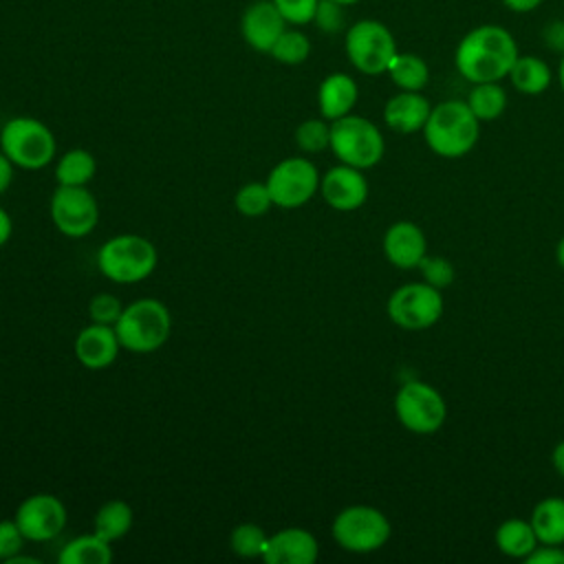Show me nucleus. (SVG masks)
<instances>
[{
    "label": "nucleus",
    "instance_id": "obj_1",
    "mask_svg": "<svg viewBox=\"0 0 564 564\" xmlns=\"http://www.w3.org/2000/svg\"><path fill=\"white\" fill-rule=\"evenodd\" d=\"M518 42L500 24H478L469 29L454 51V66L469 84L500 82L518 59Z\"/></svg>",
    "mask_w": 564,
    "mask_h": 564
},
{
    "label": "nucleus",
    "instance_id": "obj_2",
    "mask_svg": "<svg viewBox=\"0 0 564 564\" xmlns=\"http://www.w3.org/2000/svg\"><path fill=\"white\" fill-rule=\"evenodd\" d=\"M427 148L443 159H460L474 150L480 137V121L463 99H445L432 106L423 126Z\"/></svg>",
    "mask_w": 564,
    "mask_h": 564
},
{
    "label": "nucleus",
    "instance_id": "obj_3",
    "mask_svg": "<svg viewBox=\"0 0 564 564\" xmlns=\"http://www.w3.org/2000/svg\"><path fill=\"white\" fill-rule=\"evenodd\" d=\"M172 330V317L163 302L154 297H141L123 306L115 322L119 344L132 352H152L161 348Z\"/></svg>",
    "mask_w": 564,
    "mask_h": 564
},
{
    "label": "nucleus",
    "instance_id": "obj_4",
    "mask_svg": "<svg viewBox=\"0 0 564 564\" xmlns=\"http://www.w3.org/2000/svg\"><path fill=\"white\" fill-rule=\"evenodd\" d=\"M154 245L137 234H121L106 240L97 253L99 271L119 284H132L145 280L156 267Z\"/></svg>",
    "mask_w": 564,
    "mask_h": 564
},
{
    "label": "nucleus",
    "instance_id": "obj_5",
    "mask_svg": "<svg viewBox=\"0 0 564 564\" xmlns=\"http://www.w3.org/2000/svg\"><path fill=\"white\" fill-rule=\"evenodd\" d=\"M330 150L352 167H375L386 154V141L377 123L361 115H346L330 121Z\"/></svg>",
    "mask_w": 564,
    "mask_h": 564
},
{
    "label": "nucleus",
    "instance_id": "obj_6",
    "mask_svg": "<svg viewBox=\"0 0 564 564\" xmlns=\"http://www.w3.org/2000/svg\"><path fill=\"white\" fill-rule=\"evenodd\" d=\"M55 137L46 123L33 117H13L0 130V150L24 170H40L55 156Z\"/></svg>",
    "mask_w": 564,
    "mask_h": 564
},
{
    "label": "nucleus",
    "instance_id": "obj_7",
    "mask_svg": "<svg viewBox=\"0 0 564 564\" xmlns=\"http://www.w3.org/2000/svg\"><path fill=\"white\" fill-rule=\"evenodd\" d=\"M344 51L359 73L383 75L397 55V40L381 20L364 18L346 29Z\"/></svg>",
    "mask_w": 564,
    "mask_h": 564
},
{
    "label": "nucleus",
    "instance_id": "obj_8",
    "mask_svg": "<svg viewBox=\"0 0 564 564\" xmlns=\"http://www.w3.org/2000/svg\"><path fill=\"white\" fill-rule=\"evenodd\" d=\"M333 540L348 553L379 551L392 535L390 520L383 511L370 505L344 507L330 527Z\"/></svg>",
    "mask_w": 564,
    "mask_h": 564
},
{
    "label": "nucleus",
    "instance_id": "obj_9",
    "mask_svg": "<svg viewBox=\"0 0 564 564\" xmlns=\"http://www.w3.org/2000/svg\"><path fill=\"white\" fill-rule=\"evenodd\" d=\"M397 421L412 434H434L443 427L447 419V403L443 394L421 381H405L394 394Z\"/></svg>",
    "mask_w": 564,
    "mask_h": 564
},
{
    "label": "nucleus",
    "instance_id": "obj_10",
    "mask_svg": "<svg viewBox=\"0 0 564 564\" xmlns=\"http://www.w3.org/2000/svg\"><path fill=\"white\" fill-rule=\"evenodd\" d=\"M388 317L403 330H425L443 315V291L427 282H410L394 289L386 304Z\"/></svg>",
    "mask_w": 564,
    "mask_h": 564
},
{
    "label": "nucleus",
    "instance_id": "obj_11",
    "mask_svg": "<svg viewBox=\"0 0 564 564\" xmlns=\"http://www.w3.org/2000/svg\"><path fill=\"white\" fill-rule=\"evenodd\" d=\"M319 172L317 167L302 156H291L280 161L267 176V189L271 194L273 205L293 209L308 203L319 189Z\"/></svg>",
    "mask_w": 564,
    "mask_h": 564
},
{
    "label": "nucleus",
    "instance_id": "obj_12",
    "mask_svg": "<svg viewBox=\"0 0 564 564\" xmlns=\"http://www.w3.org/2000/svg\"><path fill=\"white\" fill-rule=\"evenodd\" d=\"M53 225L68 238L88 236L99 220V207L86 185H57L51 196Z\"/></svg>",
    "mask_w": 564,
    "mask_h": 564
},
{
    "label": "nucleus",
    "instance_id": "obj_13",
    "mask_svg": "<svg viewBox=\"0 0 564 564\" xmlns=\"http://www.w3.org/2000/svg\"><path fill=\"white\" fill-rule=\"evenodd\" d=\"M13 520L26 540L48 542L66 527V507L53 494H33L20 502Z\"/></svg>",
    "mask_w": 564,
    "mask_h": 564
},
{
    "label": "nucleus",
    "instance_id": "obj_14",
    "mask_svg": "<svg viewBox=\"0 0 564 564\" xmlns=\"http://www.w3.org/2000/svg\"><path fill=\"white\" fill-rule=\"evenodd\" d=\"M319 192L326 205L337 212H355L368 198V181L364 170L339 163L319 178Z\"/></svg>",
    "mask_w": 564,
    "mask_h": 564
},
{
    "label": "nucleus",
    "instance_id": "obj_15",
    "mask_svg": "<svg viewBox=\"0 0 564 564\" xmlns=\"http://www.w3.org/2000/svg\"><path fill=\"white\" fill-rule=\"evenodd\" d=\"M284 29H286V20L282 18L273 0H256L242 11V18H240L242 40L258 53H269Z\"/></svg>",
    "mask_w": 564,
    "mask_h": 564
},
{
    "label": "nucleus",
    "instance_id": "obj_16",
    "mask_svg": "<svg viewBox=\"0 0 564 564\" xmlns=\"http://www.w3.org/2000/svg\"><path fill=\"white\" fill-rule=\"evenodd\" d=\"M383 256L397 269H416L427 253V238L412 220H397L383 234Z\"/></svg>",
    "mask_w": 564,
    "mask_h": 564
},
{
    "label": "nucleus",
    "instance_id": "obj_17",
    "mask_svg": "<svg viewBox=\"0 0 564 564\" xmlns=\"http://www.w3.org/2000/svg\"><path fill=\"white\" fill-rule=\"evenodd\" d=\"M319 555L315 535L300 527L282 529L269 535L262 560L267 564H313Z\"/></svg>",
    "mask_w": 564,
    "mask_h": 564
},
{
    "label": "nucleus",
    "instance_id": "obj_18",
    "mask_svg": "<svg viewBox=\"0 0 564 564\" xmlns=\"http://www.w3.org/2000/svg\"><path fill=\"white\" fill-rule=\"evenodd\" d=\"M432 112L430 99L423 90H399L383 106V121L399 134L421 132Z\"/></svg>",
    "mask_w": 564,
    "mask_h": 564
},
{
    "label": "nucleus",
    "instance_id": "obj_19",
    "mask_svg": "<svg viewBox=\"0 0 564 564\" xmlns=\"http://www.w3.org/2000/svg\"><path fill=\"white\" fill-rule=\"evenodd\" d=\"M119 348V337L115 333V326L110 324L93 322L75 337V357L88 370L108 368L117 359Z\"/></svg>",
    "mask_w": 564,
    "mask_h": 564
},
{
    "label": "nucleus",
    "instance_id": "obj_20",
    "mask_svg": "<svg viewBox=\"0 0 564 564\" xmlns=\"http://www.w3.org/2000/svg\"><path fill=\"white\" fill-rule=\"evenodd\" d=\"M359 99L357 82L348 73H330L322 79L317 88V106L319 115L326 121H335L352 112Z\"/></svg>",
    "mask_w": 564,
    "mask_h": 564
},
{
    "label": "nucleus",
    "instance_id": "obj_21",
    "mask_svg": "<svg viewBox=\"0 0 564 564\" xmlns=\"http://www.w3.org/2000/svg\"><path fill=\"white\" fill-rule=\"evenodd\" d=\"M511 86L520 93V95H542L551 82H553V70L551 66L538 57V55H518V59L513 62L509 75Z\"/></svg>",
    "mask_w": 564,
    "mask_h": 564
},
{
    "label": "nucleus",
    "instance_id": "obj_22",
    "mask_svg": "<svg viewBox=\"0 0 564 564\" xmlns=\"http://www.w3.org/2000/svg\"><path fill=\"white\" fill-rule=\"evenodd\" d=\"M494 542L502 555L513 560H524L540 544L531 522L524 518L502 520L494 533Z\"/></svg>",
    "mask_w": 564,
    "mask_h": 564
},
{
    "label": "nucleus",
    "instance_id": "obj_23",
    "mask_svg": "<svg viewBox=\"0 0 564 564\" xmlns=\"http://www.w3.org/2000/svg\"><path fill=\"white\" fill-rule=\"evenodd\" d=\"M540 544H564V498H542L529 518Z\"/></svg>",
    "mask_w": 564,
    "mask_h": 564
},
{
    "label": "nucleus",
    "instance_id": "obj_24",
    "mask_svg": "<svg viewBox=\"0 0 564 564\" xmlns=\"http://www.w3.org/2000/svg\"><path fill=\"white\" fill-rule=\"evenodd\" d=\"M386 73L399 90H423L430 82V66L416 53L397 51Z\"/></svg>",
    "mask_w": 564,
    "mask_h": 564
},
{
    "label": "nucleus",
    "instance_id": "obj_25",
    "mask_svg": "<svg viewBox=\"0 0 564 564\" xmlns=\"http://www.w3.org/2000/svg\"><path fill=\"white\" fill-rule=\"evenodd\" d=\"M467 106L476 115V119L482 121H494L507 110V90L500 86V82H480L471 84L467 93Z\"/></svg>",
    "mask_w": 564,
    "mask_h": 564
},
{
    "label": "nucleus",
    "instance_id": "obj_26",
    "mask_svg": "<svg viewBox=\"0 0 564 564\" xmlns=\"http://www.w3.org/2000/svg\"><path fill=\"white\" fill-rule=\"evenodd\" d=\"M57 560L59 564H108L112 560V549L110 542L93 531L66 542Z\"/></svg>",
    "mask_w": 564,
    "mask_h": 564
},
{
    "label": "nucleus",
    "instance_id": "obj_27",
    "mask_svg": "<svg viewBox=\"0 0 564 564\" xmlns=\"http://www.w3.org/2000/svg\"><path fill=\"white\" fill-rule=\"evenodd\" d=\"M132 507L123 500H108L95 516V533L106 542L121 540L132 529Z\"/></svg>",
    "mask_w": 564,
    "mask_h": 564
},
{
    "label": "nucleus",
    "instance_id": "obj_28",
    "mask_svg": "<svg viewBox=\"0 0 564 564\" xmlns=\"http://www.w3.org/2000/svg\"><path fill=\"white\" fill-rule=\"evenodd\" d=\"M97 172V161L88 150L75 148L62 154L55 167L57 185H86Z\"/></svg>",
    "mask_w": 564,
    "mask_h": 564
},
{
    "label": "nucleus",
    "instance_id": "obj_29",
    "mask_svg": "<svg viewBox=\"0 0 564 564\" xmlns=\"http://www.w3.org/2000/svg\"><path fill=\"white\" fill-rule=\"evenodd\" d=\"M269 55L275 62H280V64L297 66V64L308 59V55H311V40L300 29H284L282 35L278 37V42L273 44V48L269 51Z\"/></svg>",
    "mask_w": 564,
    "mask_h": 564
},
{
    "label": "nucleus",
    "instance_id": "obj_30",
    "mask_svg": "<svg viewBox=\"0 0 564 564\" xmlns=\"http://www.w3.org/2000/svg\"><path fill=\"white\" fill-rule=\"evenodd\" d=\"M267 542H269V535L262 531V527L253 522H242L234 527L229 535V546L240 557H262Z\"/></svg>",
    "mask_w": 564,
    "mask_h": 564
},
{
    "label": "nucleus",
    "instance_id": "obj_31",
    "mask_svg": "<svg viewBox=\"0 0 564 564\" xmlns=\"http://www.w3.org/2000/svg\"><path fill=\"white\" fill-rule=\"evenodd\" d=\"M295 143L300 150L315 154L330 148V121L324 117L306 119L295 128Z\"/></svg>",
    "mask_w": 564,
    "mask_h": 564
},
{
    "label": "nucleus",
    "instance_id": "obj_32",
    "mask_svg": "<svg viewBox=\"0 0 564 564\" xmlns=\"http://www.w3.org/2000/svg\"><path fill=\"white\" fill-rule=\"evenodd\" d=\"M236 209L242 214V216H249V218H256V216H262L269 212V207L273 205L271 200V194L267 189V183H247L242 185L238 192H236Z\"/></svg>",
    "mask_w": 564,
    "mask_h": 564
},
{
    "label": "nucleus",
    "instance_id": "obj_33",
    "mask_svg": "<svg viewBox=\"0 0 564 564\" xmlns=\"http://www.w3.org/2000/svg\"><path fill=\"white\" fill-rule=\"evenodd\" d=\"M416 269L421 271L423 282H427V284H432V286H436V289H441V291L447 289V286H452V282H454V278H456V269H454L452 260H447V258H443V256H430V253H425V258L419 262Z\"/></svg>",
    "mask_w": 564,
    "mask_h": 564
},
{
    "label": "nucleus",
    "instance_id": "obj_34",
    "mask_svg": "<svg viewBox=\"0 0 564 564\" xmlns=\"http://www.w3.org/2000/svg\"><path fill=\"white\" fill-rule=\"evenodd\" d=\"M273 4L286 20V24L302 26V24L313 22L319 0H273Z\"/></svg>",
    "mask_w": 564,
    "mask_h": 564
},
{
    "label": "nucleus",
    "instance_id": "obj_35",
    "mask_svg": "<svg viewBox=\"0 0 564 564\" xmlns=\"http://www.w3.org/2000/svg\"><path fill=\"white\" fill-rule=\"evenodd\" d=\"M121 311H123L121 302H119L115 295H110V293H99V295H95V297L90 300V304H88V315H90V319L97 322V324H110V326H115V322L119 319Z\"/></svg>",
    "mask_w": 564,
    "mask_h": 564
},
{
    "label": "nucleus",
    "instance_id": "obj_36",
    "mask_svg": "<svg viewBox=\"0 0 564 564\" xmlns=\"http://www.w3.org/2000/svg\"><path fill=\"white\" fill-rule=\"evenodd\" d=\"M313 22L324 33H339L344 29V22H346L344 7L339 2H333V0H319Z\"/></svg>",
    "mask_w": 564,
    "mask_h": 564
},
{
    "label": "nucleus",
    "instance_id": "obj_37",
    "mask_svg": "<svg viewBox=\"0 0 564 564\" xmlns=\"http://www.w3.org/2000/svg\"><path fill=\"white\" fill-rule=\"evenodd\" d=\"M24 540L26 538L22 535L15 520H0V560L2 562L13 557L15 553H20Z\"/></svg>",
    "mask_w": 564,
    "mask_h": 564
},
{
    "label": "nucleus",
    "instance_id": "obj_38",
    "mask_svg": "<svg viewBox=\"0 0 564 564\" xmlns=\"http://www.w3.org/2000/svg\"><path fill=\"white\" fill-rule=\"evenodd\" d=\"M527 564H564V544H538L527 557Z\"/></svg>",
    "mask_w": 564,
    "mask_h": 564
},
{
    "label": "nucleus",
    "instance_id": "obj_39",
    "mask_svg": "<svg viewBox=\"0 0 564 564\" xmlns=\"http://www.w3.org/2000/svg\"><path fill=\"white\" fill-rule=\"evenodd\" d=\"M542 40L546 42L549 48H553L562 55L564 53V20H551L549 24H544Z\"/></svg>",
    "mask_w": 564,
    "mask_h": 564
},
{
    "label": "nucleus",
    "instance_id": "obj_40",
    "mask_svg": "<svg viewBox=\"0 0 564 564\" xmlns=\"http://www.w3.org/2000/svg\"><path fill=\"white\" fill-rule=\"evenodd\" d=\"M505 4V9H509L511 13H531L535 11L544 0H500Z\"/></svg>",
    "mask_w": 564,
    "mask_h": 564
},
{
    "label": "nucleus",
    "instance_id": "obj_41",
    "mask_svg": "<svg viewBox=\"0 0 564 564\" xmlns=\"http://www.w3.org/2000/svg\"><path fill=\"white\" fill-rule=\"evenodd\" d=\"M13 178V163L7 159V154L0 150V194L7 192Z\"/></svg>",
    "mask_w": 564,
    "mask_h": 564
},
{
    "label": "nucleus",
    "instance_id": "obj_42",
    "mask_svg": "<svg viewBox=\"0 0 564 564\" xmlns=\"http://www.w3.org/2000/svg\"><path fill=\"white\" fill-rule=\"evenodd\" d=\"M551 465H553L555 474H557L560 478H564V438L555 443V447H553V452H551Z\"/></svg>",
    "mask_w": 564,
    "mask_h": 564
},
{
    "label": "nucleus",
    "instance_id": "obj_43",
    "mask_svg": "<svg viewBox=\"0 0 564 564\" xmlns=\"http://www.w3.org/2000/svg\"><path fill=\"white\" fill-rule=\"evenodd\" d=\"M11 229H13L11 216L0 207V247L11 238Z\"/></svg>",
    "mask_w": 564,
    "mask_h": 564
},
{
    "label": "nucleus",
    "instance_id": "obj_44",
    "mask_svg": "<svg viewBox=\"0 0 564 564\" xmlns=\"http://www.w3.org/2000/svg\"><path fill=\"white\" fill-rule=\"evenodd\" d=\"M7 564H37V560H35V557H29V555H20V553H15L13 557H9V560H7Z\"/></svg>",
    "mask_w": 564,
    "mask_h": 564
},
{
    "label": "nucleus",
    "instance_id": "obj_45",
    "mask_svg": "<svg viewBox=\"0 0 564 564\" xmlns=\"http://www.w3.org/2000/svg\"><path fill=\"white\" fill-rule=\"evenodd\" d=\"M555 260H557L560 269L564 271V234H562V238L557 240V247H555Z\"/></svg>",
    "mask_w": 564,
    "mask_h": 564
},
{
    "label": "nucleus",
    "instance_id": "obj_46",
    "mask_svg": "<svg viewBox=\"0 0 564 564\" xmlns=\"http://www.w3.org/2000/svg\"><path fill=\"white\" fill-rule=\"evenodd\" d=\"M557 84H560V88L564 93V53L560 55V64H557Z\"/></svg>",
    "mask_w": 564,
    "mask_h": 564
},
{
    "label": "nucleus",
    "instance_id": "obj_47",
    "mask_svg": "<svg viewBox=\"0 0 564 564\" xmlns=\"http://www.w3.org/2000/svg\"><path fill=\"white\" fill-rule=\"evenodd\" d=\"M333 2H339L341 7H350V4H357V2H361V0H333Z\"/></svg>",
    "mask_w": 564,
    "mask_h": 564
}]
</instances>
